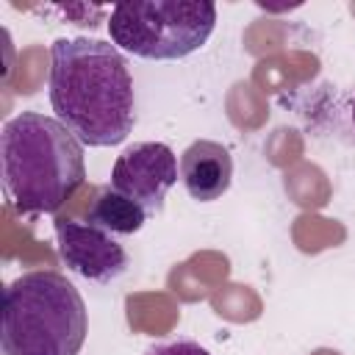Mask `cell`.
Returning a JSON list of instances; mask_svg holds the SVG:
<instances>
[{"label":"cell","instance_id":"cell-9","mask_svg":"<svg viewBox=\"0 0 355 355\" xmlns=\"http://www.w3.org/2000/svg\"><path fill=\"white\" fill-rule=\"evenodd\" d=\"M144 355H211V352L191 338H178V341H158L147 347Z\"/></svg>","mask_w":355,"mask_h":355},{"label":"cell","instance_id":"cell-5","mask_svg":"<svg viewBox=\"0 0 355 355\" xmlns=\"http://www.w3.org/2000/svg\"><path fill=\"white\" fill-rule=\"evenodd\" d=\"M178 178L180 164L164 141H139L122 150L111 169V186L139 202L147 214L164 211V200Z\"/></svg>","mask_w":355,"mask_h":355},{"label":"cell","instance_id":"cell-6","mask_svg":"<svg viewBox=\"0 0 355 355\" xmlns=\"http://www.w3.org/2000/svg\"><path fill=\"white\" fill-rule=\"evenodd\" d=\"M55 239L61 261L80 277L92 283H111L125 275L128 252L103 227L92 222L55 219Z\"/></svg>","mask_w":355,"mask_h":355},{"label":"cell","instance_id":"cell-7","mask_svg":"<svg viewBox=\"0 0 355 355\" xmlns=\"http://www.w3.org/2000/svg\"><path fill=\"white\" fill-rule=\"evenodd\" d=\"M233 180V158L230 150L211 139L191 141L180 155V183L189 197L197 202L219 200Z\"/></svg>","mask_w":355,"mask_h":355},{"label":"cell","instance_id":"cell-8","mask_svg":"<svg viewBox=\"0 0 355 355\" xmlns=\"http://www.w3.org/2000/svg\"><path fill=\"white\" fill-rule=\"evenodd\" d=\"M147 211L133 202L130 197H125L122 191H116L114 186H103L89 208V219L92 225L108 230L111 236H133L144 227L147 222Z\"/></svg>","mask_w":355,"mask_h":355},{"label":"cell","instance_id":"cell-10","mask_svg":"<svg viewBox=\"0 0 355 355\" xmlns=\"http://www.w3.org/2000/svg\"><path fill=\"white\" fill-rule=\"evenodd\" d=\"M352 125H355V100H352Z\"/></svg>","mask_w":355,"mask_h":355},{"label":"cell","instance_id":"cell-2","mask_svg":"<svg viewBox=\"0 0 355 355\" xmlns=\"http://www.w3.org/2000/svg\"><path fill=\"white\" fill-rule=\"evenodd\" d=\"M3 186L17 214H55L86 180L83 144L55 119L22 111L3 125Z\"/></svg>","mask_w":355,"mask_h":355},{"label":"cell","instance_id":"cell-4","mask_svg":"<svg viewBox=\"0 0 355 355\" xmlns=\"http://www.w3.org/2000/svg\"><path fill=\"white\" fill-rule=\"evenodd\" d=\"M216 25L208 0H130L114 6L108 33L116 47L147 61H178L197 53Z\"/></svg>","mask_w":355,"mask_h":355},{"label":"cell","instance_id":"cell-3","mask_svg":"<svg viewBox=\"0 0 355 355\" xmlns=\"http://www.w3.org/2000/svg\"><path fill=\"white\" fill-rule=\"evenodd\" d=\"M86 333V302L64 275L39 269L8 283L0 313L6 355H78Z\"/></svg>","mask_w":355,"mask_h":355},{"label":"cell","instance_id":"cell-1","mask_svg":"<svg viewBox=\"0 0 355 355\" xmlns=\"http://www.w3.org/2000/svg\"><path fill=\"white\" fill-rule=\"evenodd\" d=\"M50 105L80 144H122L136 122V97L119 47L89 36L55 39L50 47Z\"/></svg>","mask_w":355,"mask_h":355}]
</instances>
